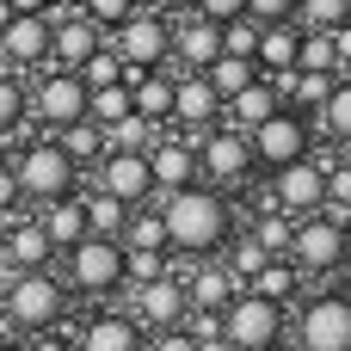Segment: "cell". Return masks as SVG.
<instances>
[{"instance_id":"15","label":"cell","mask_w":351,"mask_h":351,"mask_svg":"<svg viewBox=\"0 0 351 351\" xmlns=\"http://www.w3.org/2000/svg\"><path fill=\"white\" fill-rule=\"evenodd\" d=\"M93 185H99V191H111V197H117V204H130V210L154 204L148 154H123V148H105V154H99V167H93Z\"/></svg>"},{"instance_id":"29","label":"cell","mask_w":351,"mask_h":351,"mask_svg":"<svg viewBox=\"0 0 351 351\" xmlns=\"http://www.w3.org/2000/svg\"><path fill=\"white\" fill-rule=\"evenodd\" d=\"M290 228H296V216H284V210H278V204H265V197L253 204V241H259L271 259H284V253H290Z\"/></svg>"},{"instance_id":"54","label":"cell","mask_w":351,"mask_h":351,"mask_svg":"<svg viewBox=\"0 0 351 351\" xmlns=\"http://www.w3.org/2000/svg\"><path fill=\"white\" fill-rule=\"evenodd\" d=\"M346 271H351V234H346Z\"/></svg>"},{"instance_id":"49","label":"cell","mask_w":351,"mask_h":351,"mask_svg":"<svg viewBox=\"0 0 351 351\" xmlns=\"http://www.w3.org/2000/svg\"><path fill=\"white\" fill-rule=\"evenodd\" d=\"M333 68L351 74V19H346V25H333Z\"/></svg>"},{"instance_id":"7","label":"cell","mask_w":351,"mask_h":351,"mask_svg":"<svg viewBox=\"0 0 351 351\" xmlns=\"http://www.w3.org/2000/svg\"><path fill=\"white\" fill-rule=\"evenodd\" d=\"M222 339L234 351H278L284 346V308L253 290H234L222 302Z\"/></svg>"},{"instance_id":"32","label":"cell","mask_w":351,"mask_h":351,"mask_svg":"<svg viewBox=\"0 0 351 351\" xmlns=\"http://www.w3.org/2000/svg\"><path fill=\"white\" fill-rule=\"evenodd\" d=\"M216 253H222V271H228V278H234L241 290H247V284H253V271H259V265L271 259V253H265V247H259L253 234H241V241H222Z\"/></svg>"},{"instance_id":"44","label":"cell","mask_w":351,"mask_h":351,"mask_svg":"<svg viewBox=\"0 0 351 351\" xmlns=\"http://www.w3.org/2000/svg\"><path fill=\"white\" fill-rule=\"evenodd\" d=\"M247 19L253 25H284V19H296V0H247Z\"/></svg>"},{"instance_id":"42","label":"cell","mask_w":351,"mask_h":351,"mask_svg":"<svg viewBox=\"0 0 351 351\" xmlns=\"http://www.w3.org/2000/svg\"><path fill=\"white\" fill-rule=\"evenodd\" d=\"M253 49H259V25H253L247 12L228 19V25H222V56H247V62H253Z\"/></svg>"},{"instance_id":"2","label":"cell","mask_w":351,"mask_h":351,"mask_svg":"<svg viewBox=\"0 0 351 351\" xmlns=\"http://www.w3.org/2000/svg\"><path fill=\"white\" fill-rule=\"evenodd\" d=\"M68 321V284L56 265L43 271H6V290H0V327L31 339V333H49Z\"/></svg>"},{"instance_id":"45","label":"cell","mask_w":351,"mask_h":351,"mask_svg":"<svg viewBox=\"0 0 351 351\" xmlns=\"http://www.w3.org/2000/svg\"><path fill=\"white\" fill-rule=\"evenodd\" d=\"M12 216H25V191H19L12 167H0V222H12Z\"/></svg>"},{"instance_id":"25","label":"cell","mask_w":351,"mask_h":351,"mask_svg":"<svg viewBox=\"0 0 351 351\" xmlns=\"http://www.w3.org/2000/svg\"><path fill=\"white\" fill-rule=\"evenodd\" d=\"M37 228L49 234V247H56V253H62V247H74V241L86 234V210H80V191L37 204Z\"/></svg>"},{"instance_id":"55","label":"cell","mask_w":351,"mask_h":351,"mask_svg":"<svg viewBox=\"0 0 351 351\" xmlns=\"http://www.w3.org/2000/svg\"><path fill=\"white\" fill-rule=\"evenodd\" d=\"M0 167H6V142H0Z\"/></svg>"},{"instance_id":"8","label":"cell","mask_w":351,"mask_h":351,"mask_svg":"<svg viewBox=\"0 0 351 351\" xmlns=\"http://www.w3.org/2000/svg\"><path fill=\"white\" fill-rule=\"evenodd\" d=\"M296 346L351 351V290H315V296L296 302Z\"/></svg>"},{"instance_id":"9","label":"cell","mask_w":351,"mask_h":351,"mask_svg":"<svg viewBox=\"0 0 351 351\" xmlns=\"http://www.w3.org/2000/svg\"><path fill=\"white\" fill-rule=\"evenodd\" d=\"M25 117H31L37 130H62V123L86 117V86H80V74L43 68V74L25 86Z\"/></svg>"},{"instance_id":"51","label":"cell","mask_w":351,"mask_h":351,"mask_svg":"<svg viewBox=\"0 0 351 351\" xmlns=\"http://www.w3.org/2000/svg\"><path fill=\"white\" fill-rule=\"evenodd\" d=\"M197 351H234V346H228L222 333H210V339H197Z\"/></svg>"},{"instance_id":"20","label":"cell","mask_w":351,"mask_h":351,"mask_svg":"<svg viewBox=\"0 0 351 351\" xmlns=\"http://www.w3.org/2000/svg\"><path fill=\"white\" fill-rule=\"evenodd\" d=\"M0 265H6V271H43V265H56V247H49V234L37 228V216H12V222H6Z\"/></svg>"},{"instance_id":"31","label":"cell","mask_w":351,"mask_h":351,"mask_svg":"<svg viewBox=\"0 0 351 351\" xmlns=\"http://www.w3.org/2000/svg\"><path fill=\"white\" fill-rule=\"evenodd\" d=\"M197 74L216 86V99H234L241 86H253V80H259V68H253L247 56H216V62H210V68H197Z\"/></svg>"},{"instance_id":"10","label":"cell","mask_w":351,"mask_h":351,"mask_svg":"<svg viewBox=\"0 0 351 351\" xmlns=\"http://www.w3.org/2000/svg\"><path fill=\"white\" fill-rule=\"evenodd\" d=\"M253 173H259V167H253V148H247V136H241V130L216 123V130H204V136H197V179H204V185L228 191V185H247Z\"/></svg>"},{"instance_id":"48","label":"cell","mask_w":351,"mask_h":351,"mask_svg":"<svg viewBox=\"0 0 351 351\" xmlns=\"http://www.w3.org/2000/svg\"><path fill=\"white\" fill-rule=\"evenodd\" d=\"M25 351H74V339H68L62 327H49V333H31V339H25Z\"/></svg>"},{"instance_id":"35","label":"cell","mask_w":351,"mask_h":351,"mask_svg":"<svg viewBox=\"0 0 351 351\" xmlns=\"http://www.w3.org/2000/svg\"><path fill=\"white\" fill-rule=\"evenodd\" d=\"M74 74H80V86L93 93V86H117V80L130 74V62H123V56H117L111 43H99V49H93V56H86V62L74 68Z\"/></svg>"},{"instance_id":"41","label":"cell","mask_w":351,"mask_h":351,"mask_svg":"<svg viewBox=\"0 0 351 351\" xmlns=\"http://www.w3.org/2000/svg\"><path fill=\"white\" fill-rule=\"evenodd\" d=\"M296 68H315V74H339V68H333V31H302Z\"/></svg>"},{"instance_id":"19","label":"cell","mask_w":351,"mask_h":351,"mask_svg":"<svg viewBox=\"0 0 351 351\" xmlns=\"http://www.w3.org/2000/svg\"><path fill=\"white\" fill-rule=\"evenodd\" d=\"M99 43H105V31H99L80 6H74V12H62V19H49V68H68V74H74Z\"/></svg>"},{"instance_id":"52","label":"cell","mask_w":351,"mask_h":351,"mask_svg":"<svg viewBox=\"0 0 351 351\" xmlns=\"http://www.w3.org/2000/svg\"><path fill=\"white\" fill-rule=\"evenodd\" d=\"M6 6H12V12H43L49 0H6Z\"/></svg>"},{"instance_id":"60","label":"cell","mask_w":351,"mask_h":351,"mask_svg":"<svg viewBox=\"0 0 351 351\" xmlns=\"http://www.w3.org/2000/svg\"><path fill=\"white\" fill-rule=\"evenodd\" d=\"M0 68H6V62H0Z\"/></svg>"},{"instance_id":"53","label":"cell","mask_w":351,"mask_h":351,"mask_svg":"<svg viewBox=\"0 0 351 351\" xmlns=\"http://www.w3.org/2000/svg\"><path fill=\"white\" fill-rule=\"evenodd\" d=\"M0 351H25V339L19 333H0Z\"/></svg>"},{"instance_id":"26","label":"cell","mask_w":351,"mask_h":351,"mask_svg":"<svg viewBox=\"0 0 351 351\" xmlns=\"http://www.w3.org/2000/svg\"><path fill=\"white\" fill-rule=\"evenodd\" d=\"M247 290H253V296H265V302H278V308L290 315V308L302 302V290H308V278H302V271H296L290 259H265V265L253 271V284H247Z\"/></svg>"},{"instance_id":"33","label":"cell","mask_w":351,"mask_h":351,"mask_svg":"<svg viewBox=\"0 0 351 351\" xmlns=\"http://www.w3.org/2000/svg\"><path fill=\"white\" fill-rule=\"evenodd\" d=\"M160 130H167V123H148L142 111H123V117H117V123L105 130V148H123V154H142V148H148V142H154Z\"/></svg>"},{"instance_id":"24","label":"cell","mask_w":351,"mask_h":351,"mask_svg":"<svg viewBox=\"0 0 351 351\" xmlns=\"http://www.w3.org/2000/svg\"><path fill=\"white\" fill-rule=\"evenodd\" d=\"M179 284H185V302H191V308H210V315H222V302L241 290V284L222 271V259H197Z\"/></svg>"},{"instance_id":"40","label":"cell","mask_w":351,"mask_h":351,"mask_svg":"<svg viewBox=\"0 0 351 351\" xmlns=\"http://www.w3.org/2000/svg\"><path fill=\"white\" fill-rule=\"evenodd\" d=\"M25 86H31V74H19V68H0V136L25 117Z\"/></svg>"},{"instance_id":"56","label":"cell","mask_w":351,"mask_h":351,"mask_svg":"<svg viewBox=\"0 0 351 351\" xmlns=\"http://www.w3.org/2000/svg\"><path fill=\"white\" fill-rule=\"evenodd\" d=\"M0 290H6V265H0Z\"/></svg>"},{"instance_id":"39","label":"cell","mask_w":351,"mask_h":351,"mask_svg":"<svg viewBox=\"0 0 351 351\" xmlns=\"http://www.w3.org/2000/svg\"><path fill=\"white\" fill-rule=\"evenodd\" d=\"M351 19V0H296V25L302 31H333Z\"/></svg>"},{"instance_id":"50","label":"cell","mask_w":351,"mask_h":351,"mask_svg":"<svg viewBox=\"0 0 351 351\" xmlns=\"http://www.w3.org/2000/svg\"><path fill=\"white\" fill-rule=\"evenodd\" d=\"M148 6H154V12H167V19H179V12H191L197 0H148Z\"/></svg>"},{"instance_id":"12","label":"cell","mask_w":351,"mask_h":351,"mask_svg":"<svg viewBox=\"0 0 351 351\" xmlns=\"http://www.w3.org/2000/svg\"><path fill=\"white\" fill-rule=\"evenodd\" d=\"M321 197H327V160H315V154L265 173V204H278L284 216H315Z\"/></svg>"},{"instance_id":"16","label":"cell","mask_w":351,"mask_h":351,"mask_svg":"<svg viewBox=\"0 0 351 351\" xmlns=\"http://www.w3.org/2000/svg\"><path fill=\"white\" fill-rule=\"evenodd\" d=\"M148 179H154V197L160 191H179V185H197V142L179 136V130H160L148 148Z\"/></svg>"},{"instance_id":"38","label":"cell","mask_w":351,"mask_h":351,"mask_svg":"<svg viewBox=\"0 0 351 351\" xmlns=\"http://www.w3.org/2000/svg\"><path fill=\"white\" fill-rule=\"evenodd\" d=\"M123 247H167V228H160V210L154 204H142V210H130V222H123V234H117Z\"/></svg>"},{"instance_id":"34","label":"cell","mask_w":351,"mask_h":351,"mask_svg":"<svg viewBox=\"0 0 351 351\" xmlns=\"http://www.w3.org/2000/svg\"><path fill=\"white\" fill-rule=\"evenodd\" d=\"M315 117H321V130H327L333 142H346V148H351V74L333 80V93H327V105H321Z\"/></svg>"},{"instance_id":"37","label":"cell","mask_w":351,"mask_h":351,"mask_svg":"<svg viewBox=\"0 0 351 351\" xmlns=\"http://www.w3.org/2000/svg\"><path fill=\"white\" fill-rule=\"evenodd\" d=\"M123 111H130V86H123V80H117V86H93V93H86V117H93L99 130H111Z\"/></svg>"},{"instance_id":"47","label":"cell","mask_w":351,"mask_h":351,"mask_svg":"<svg viewBox=\"0 0 351 351\" xmlns=\"http://www.w3.org/2000/svg\"><path fill=\"white\" fill-rule=\"evenodd\" d=\"M191 12H204L210 25H228V19H241V12H247V0H197Z\"/></svg>"},{"instance_id":"6","label":"cell","mask_w":351,"mask_h":351,"mask_svg":"<svg viewBox=\"0 0 351 351\" xmlns=\"http://www.w3.org/2000/svg\"><path fill=\"white\" fill-rule=\"evenodd\" d=\"M247 148H253V167H259V173H271V167H290V160L315 154V117H308V111H290V105H278L265 123H253V130H247Z\"/></svg>"},{"instance_id":"5","label":"cell","mask_w":351,"mask_h":351,"mask_svg":"<svg viewBox=\"0 0 351 351\" xmlns=\"http://www.w3.org/2000/svg\"><path fill=\"white\" fill-rule=\"evenodd\" d=\"M346 222L339 216H327V210H315V216H296V228H290V265L302 271V278H339L346 271Z\"/></svg>"},{"instance_id":"22","label":"cell","mask_w":351,"mask_h":351,"mask_svg":"<svg viewBox=\"0 0 351 351\" xmlns=\"http://www.w3.org/2000/svg\"><path fill=\"white\" fill-rule=\"evenodd\" d=\"M296 49H302V25H296V19H284V25H259L253 68H259V74H290V68H296Z\"/></svg>"},{"instance_id":"1","label":"cell","mask_w":351,"mask_h":351,"mask_svg":"<svg viewBox=\"0 0 351 351\" xmlns=\"http://www.w3.org/2000/svg\"><path fill=\"white\" fill-rule=\"evenodd\" d=\"M160 210V228H167V247L173 253H191V259H210L228 234H234V210L216 185H179V191H160L154 197Z\"/></svg>"},{"instance_id":"23","label":"cell","mask_w":351,"mask_h":351,"mask_svg":"<svg viewBox=\"0 0 351 351\" xmlns=\"http://www.w3.org/2000/svg\"><path fill=\"white\" fill-rule=\"evenodd\" d=\"M278 105H284V99H278V86H271V80L259 74V80H253V86H241L234 99H222V123L247 136V130H253V123H265V117H271Z\"/></svg>"},{"instance_id":"4","label":"cell","mask_w":351,"mask_h":351,"mask_svg":"<svg viewBox=\"0 0 351 351\" xmlns=\"http://www.w3.org/2000/svg\"><path fill=\"white\" fill-rule=\"evenodd\" d=\"M56 259H62V284H68V296H111V290H123V241L80 234V241L62 247Z\"/></svg>"},{"instance_id":"18","label":"cell","mask_w":351,"mask_h":351,"mask_svg":"<svg viewBox=\"0 0 351 351\" xmlns=\"http://www.w3.org/2000/svg\"><path fill=\"white\" fill-rule=\"evenodd\" d=\"M216 56H222V25H210L204 12H179V19H173L167 62H173V68H210Z\"/></svg>"},{"instance_id":"46","label":"cell","mask_w":351,"mask_h":351,"mask_svg":"<svg viewBox=\"0 0 351 351\" xmlns=\"http://www.w3.org/2000/svg\"><path fill=\"white\" fill-rule=\"evenodd\" d=\"M142 351H197V339L185 327H160L154 339H142Z\"/></svg>"},{"instance_id":"43","label":"cell","mask_w":351,"mask_h":351,"mask_svg":"<svg viewBox=\"0 0 351 351\" xmlns=\"http://www.w3.org/2000/svg\"><path fill=\"white\" fill-rule=\"evenodd\" d=\"M80 12H86V19H93V25L111 37V31H117V25L136 12V0H80Z\"/></svg>"},{"instance_id":"3","label":"cell","mask_w":351,"mask_h":351,"mask_svg":"<svg viewBox=\"0 0 351 351\" xmlns=\"http://www.w3.org/2000/svg\"><path fill=\"white\" fill-rule=\"evenodd\" d=\"M6 167L25 191V204H49V197H68L80 191V167L56 148V136H31L19 148H6Z\"/></svg>"},{"instance_id":"28","label":"cell","mask_w":351,"mask_h":351,"mask_svg":"<svg viewBox=\"0 0 351 351\" xmlns=\"http://www.w3.org/2000/svg\"><path fill=\"white\" fill-rule=\"evenodd\" d=\"M80 210H86V234H105V241H117L123 234V222H130V204H117L111 191H80Z\"/></svg>"},{"instance_id":"59","label":"cell","mask_w":351,"mask_h":351,"mask_svg":"<svg viewBox=\"0 0 351 351\" xmlns=\"http://www.w3.org/2000/svg\"><path fill=\"white\" fill-rule=\"evenodd\" d=\"M278 351H284V346H278ZM290 351H302V346H290Z\"/></svg>"},{"instance_id":"57","label":"cell","mask_w":351,"mask_h":351,"mask_svg":"<svg viewBox=\"0 0 351 351\" xmlns=\"http://www.w3.org/2000/svg\"><path fill=\"white\" fill-rule=\"evenodd\" d=\"M0 241H6V222H0Z\"/></svg>"},{"instance_id":"17","label":"cell","mask_w":351,"mask_h":351,"mask_svg":"<svg viewBox=\"0 0 351 351\" xmlns=\"http://www.w3.org/2000/svg\"><path fill=\"white\" fill-rule=\"evenodd\" d=\"M0 62L31 74V68H49V19L43 12H12L0 25Z\"/></svg>"},{"instance_id":"30","label":"cell","mask_w":351,"mask_h":351,"mask_svg":"<svg viewBox=\"0 0 351 351\" xmlns=\"http://www.w3.org/2000/svg\"><path fill=\"white\" fill-rule=\"evenodd\" d=\"M167 271H173V247H123V290L154 284Z\"/></svg>"},{"instance_id":"13","label":"cell","mask_w":351,"mask_h":351,"mask_svg":"<svg viewBox=\"0 0 351 351\" xmlns=\"http://www.w3.org/2000/svg\"><path fill=\"white\" fill-rule=\"evenodd\" d=\"M222 123V99H216V86L197 74V68H173V117H167V130H179V136H204V130H216Z\"/></svg>"},{"instance_id":"21","label":"cell","mask_w":351,"mask_h":351,"mask_svg":"<svg viewBox=\"0 0 351 351\" xmlns=\"http://www.w3.org/2000/svg\"><path fill=\"white\" fill-rule=\"evenodd\" d=\"M74 351H142V327L130 315H93L80 333H74Z\"/></svg>"},{"instance_id":"36","label":"cell","mask_w":351,"mask_h":351,"mask_svg":"<svg viewBox=\"0 0 351 351\" xmlns=\"http://www.w3.org/2000/svg\"><path fill=\"white\" fill-rule=\"evenodd\" d=\"M321 210L351 228V154L346 160H327V197H321Z\"/></svg>"},{"instance_id":"14","label":"cell","mask_w":351,"mask_h":351,"mask_svg":"<svg viewBox=\"0 0 351 351\" xmlns=\"http://www.w3.org/2000/svg\"><path fill=\"white\" fill-rule=\"evenodd\" d=\"M185 315H191V302H185L179 271H167V278H154V284H136V290H130V321H136L142 333L185 327Z\"/></svg>"},{"instance_id":"58","label":"cell","mask_w":351,"mask_h":351,"mask_svg":"<svg viewBox=\"0 0 351 351\" xmlns=\"http://www.w3.org/2000/svg\"><path fill=\"white\" fill-rule=\"evenodd\" d=\"M62 6H80V0H62Z\"/></svg>"},{"instance_id":"11","label":"cell","mask_w":351,"mask_h":351,"mask_svg":"<svg viewBox=\"0 0 351 351\" xmlns=\"http://www.w3.org/2000/svg\"><path fill=\"white\" fill-rule=\"evenodd\" d=\"M167 43H173V19L154 12L148 0H136V12L111 31V49H117L130 68H167Z\"/></svg>"},{"instance_id":"27","label":"cell","mask_w":351,"mask_h":351,"mask_svg":"<svg viewBox=\"0 0 351 351\" xmlns=\"http://www.w3.org/2000/svg\"><path fill=\"white\" fill-rule=\"evenodd\" d=\"M56 136V148L86 173V167H99V154H105V130L93 123V117H74V123H62V130H49Z\"/></svg>"}]
</instances>
